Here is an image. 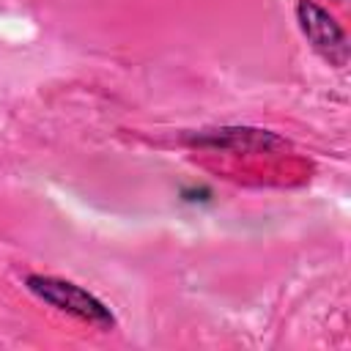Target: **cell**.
I'll use <instances>...</instances> for the list:
<instances>
[{
  "label": "cell",
  "mask_w": 351,
  "mask_h": 351,
  "mask_svg": "<svg viewBox=\"0 0 351 351\" xmlns=\"http://www.w3.org/2000/svg\"><path fill=\"white\" fill-rule=\"evenodd\" d=\"M27 291L36 293L41 302L90 324V326H99V329H110L115 324L110 307L96 299L93 293H88L85 288H80L77 282L71 280H60V277H49V274H30L25 280Z\"/></svg>",
  "instance_id": "1"
},
{
  "label": "cell",
  "mask_w": 351,
  "mask_h": 351,
  "mask_svg": "<svg viewBox=\"0 0 351 351\" xmlns=\"http://www.w3.org/2000/svg\"><path fill=\"white\" fill-rule=\"evenodd\" d=\"M296 19H299V27L302 33L307 36V41L313 44V49L329 60L332 66H346L348 63V38H346V30L335 22V16L315 5L313 0H299L296 3Z\"/></svg>",
  "instance_id": "2"
}]
</instances>
